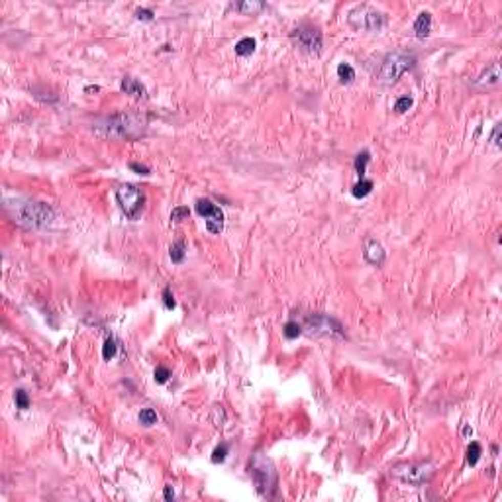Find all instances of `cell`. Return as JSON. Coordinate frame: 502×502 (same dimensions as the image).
<instances>
[{
	"label": "cell",
	"instance_id": "cell-1",
	"mask_svg": "<svg viewBox=\"0 0 502 502\" xmlns=\"http://www.w3.org/2000/svg\"><path fill=\"white\" fill-rule=\"evenodd\" d=\"M147 126L145 118L140 114H126V112H120L114 116L106 118L102 122H98L94 126V132L102 138H118V140H132V138H138L140 134H143V129Z\"/></svg>",
	"mask_w": 502,
	"mask_h": 502
},
{
	"label": "cell",
	"instance_id": "cell-2",
	"mask_svg": "<svg viewBox=\"0 0 502 502\" xmlns=\"http://www.w3.org/2000/svg\"><path fill=\"white\" fill-rule=\"evenodd\" d=\"M6 208H14L12 216L24 228H43V226L53 222V218H55L53 210L47 204H43V202H34V200H26V202L16 200L14 206L6 204Z\"/></svg>",
	"mask_w": 502,
	"mask_h": 502
},
{
	"label": "cell",
	"instance_id": "cell-3",
	"mask_svg": "<svg viewBox=\"0 0 502 502\" xmlns=\"http://www.w3.org/2000/svg\"><path fill=\"white\" fill-rule=\"evenodd\" d=\"M414 61H416V57L410 51H400V49L398 51H390L381 61L377 79H379V82H383V84H395L406 71H410L414 67Z\"/></svg>",
	"mask_w": 502,
	"mask_h": 502
},
{
	"label": "cell",
	"instance_id": "cell-4",
	"mask_svg": "<svg viewBox=\"0 0 502 502\" xmlns=\"http://www.w3.org/2000/svg\"><path fill=\"white\" fill-rule=\"evenodd\" d=\"M347 22L357 32H381L386 24V16L369 4H359L350 10Z\"/></svg>",
	"mask_w": 502,
	"mask_h": 502
},
{
	"label": "cell",
	"instance_id": "cell-5",
	"mask_svg": "<svg viewBox=\"0 0 502 502\" xmlns=\"http://www.w3.org/2000/svg\"><path fill=\"white\" fill-rule=\"evenodd\" d=\"M249 473L255 481L259 494L271 496V491H275V487H277V471L273 467V463L265 455L257 453L249 461Z\"/></svg>",
	"mask_w": 502,
	"mask_h": 502
},
{
	"label": "cell",
	"instance_id": "cell-6",
	"mask_svg": "<svg viewBox=\"0 0 502 502\" xmlns=\"http://www.w3.org/2000/svg\"><path fill=\"white\" fill-rule=\"evenodd\" d=\"M116 202L128 220H138L145 208V194L136 185H122L116 188Z\"/></svg>",
	"mask_w": 502,
	"mask_h": 502
},
{
	"label": "cell",
	"instance_id": "cell-7",
	"mask_svg": "<svg viewBox=\"0 0 502 502\" xmlns=\"http://www.w3.org/2000/svg\"><path fill=\"white\" fill-rule=\"evenodd\" d=\"M302 330H308L310 336L316 338H345V330L336 318L328 314H308L304 320Z\"/></svg>",
	"mask_w": 502,
	"mask_h": 502
},
{
	"label": "cell",
	"instance_id": "cell-8",
	"mask_svg": "<svg viewBox=\"0 0 502 502\" xmlns=\"http://www.w3.org/2000/svg\"><path fill=\"white\" fill-rule=\"evenodd\" d=\"M392 475L402 481V483L420 487V485H426L428 481L432 479L433 465L428 463V461H424V463H400V465L392 469Z\"/></svg>",
	"mask_w": 502,
	"mask_h": 502
},
{
	"label": "cell",
	"instance_id": "cell-9",
	"mask_svg": "<svg viewBox=\"0 0 502 502\" xmlns=\"http://www.w3.org/2000/svg\"><path fill=\"white\" fill-rule=\"evenodd\" d=\"M291 37L292 41L300 47V51L308 53V55H320V51H322V32L316 26L308 22L300 24L298 28L292 30Z\"/></svg>",
	"mask_w": 502,
	"mask_h": 502
},
{
	"label": "cell",
	"instance_id": "cell-10",
	"mask_svg": "<svg viewBox=\"0 0 502 502\" xmlns=\"http://www.w3.org/2000/svg\"><path fill=\"white\" fill-rule=\"evenodd\" d=\"M194 210L206 220V230L210 234H220L224 230V212L210 199H199L194 202Z\"/></svg>",
	"mask_w": 502,
	"mask_h": 502
},
{
	"label": "cell",
	"instance_id": "cell-11",
	"mask_svg": "<svg viewBox=\"0 0 502 502\" xmlns=\"http://www.w3.org/2000/svg\"><path fill=\"white\" fill-rule=\"evenodd\" d=\"M363 257H365V261L367 263H371L375 267H381L383 263H385V249L383 246L375 239V237H367L365 239V249H363Z\"/></svg>",
	"mask_w": 502,
	"mask_h": 502
},
{
	"label": "cell",
	"instance_id": "cell-12",
	"mask_svg": "<svg viewBox=\"0 0 502 502\" xmlns=\"http://www.w3.org/2000/svg\"><path fill=\"white\" fill-rule=\"evenodd\" d=\"M120 89L126 94H129V96H134V98H147L145 84L140 82L138 79H134V77H124L122 82H120Z\"/></svg>",
	"mask_w": 502,
	"mask_h": 502
},
{
	"label": "cell",
	"instance_id": "cell-13",
	"mask_svg": "<svg viewBox=\"0 0 502 502\" xmlns=\"http://www.w3.org/2000/svg\"><path fill=\"white\" fill-rule=\"evenodd\" d=\"M267 4L265 2H259V0H244V2H234L230 4V10H235L244 16H255L261 10H265Z\"/></svg>",
	"mask_w": 502,
	"mask_h": 502
},
{
	"label": "cell",
	"instance_id": "cell-14",
	"mask_svg": "<svg viewBox=\"0 0 502 502\" xmlns=\"http://www.w3.org/2000/svg\"><path fill=\"white\" fill-rule=\"evenodd\" d=\"M414 32H416V37L418 39H424L428 37L430 32H432V14L428 10H424L418 14L416 22H414Z\"/></svg>",
	"mask_w": 502,
	"mask_h": 502
},
{
	"label": "cell",
	"instance_id": "cell-15",
	"mask_svg": "<svg viewBox=\"0 0 502 502\" xmlns=\"http://www.w3.org/2000/svg\"><path fill=\"white\" fill-rule=\"evenodd\" d=\"M498 79H500V65L498 63H492L489 69L483 71V75L477 79V82L479 84H496Z\"/></svg>",
	"mask_w": 502,
	"mask_h": 502
},
{
	"label": "cell",
	"instance_id": "cell-16",
	"mask_svg": "<svg viewBox=\"0 0 502 502\" xmlns=\"http://www.w3.org/2000/svg\"><path fill=\"white\" fill-rule=\"evenodd\" d=\"M373 181L371 179H359L353 187H351V194L355 197V199H365L367 194H371V190H373Z\"/></svg>",
	"mask_w": 502,
	"mask_h": 502
},
{
	"label": "cell",
	"instance_id": "cell-17",
	"mask_svg": "<svg viewBox=\"0 0 502 502\" xmlns=\"http://www.w3.org/2000/svg\"><path fill=\"white\" fill-rule=\"evenodd\" d=\"M255 47H257V41L253 37H242V39L235 43V55L247 57V55H251V53L255 51Z\"/></svg>",
	"mask_w": 502,
	"mask_h": 502
},
{
	"label": "cell",
	"instance_id": "cell-18",
	"mask_svg": "<svg viewBox=\"0 0 502 502\" xmlns=\"http://www.w3.org/2000/svg\"><path fill=\"white\" fill-rule=\"evenodd\" d=\"M169 257H171L173 263L181 265L185 261V257H187V244L185 242H175L173 246L169 247Z\"/></svg>",
	"mask_w": 502,
	"mask_h": 502
},
{
	"label": "cell",
	"instance_id": "cell-19",
	"mask_svg": "<svg viewBox=\"0 0 502 502\" xmlns=\"http://www.w3.org/2000/svg\"><path fill=\"white\" fill-rule=\"evenodd\" d=\"M371 161V153L369 151H361L357 153L355 161H353V167H355V173L359 175V179H365V173H367V165Z\"/></svg>",
	"mask_w": 502,
	"mask_h": 502
},
{
	"label": "cell",
	"instance_id": "cell-20",
	"mask_svg": "<svg viewBox=\"0 0 502 502\" xmlns=\"http://www.w3.org/2000/svg\"><path fill=\"white\" fill-rule=\"evenodd\" d=\"M465 459H467V465H471V467H475L477 463H479V459H481V455H483V447H481V444L479 442H471V444L467 445V451H465Z\"/></svg>",
	"mask_w": 502,
	"mask_h": 502
},
{
	"label": "cell",
	"instance_id": "cell-21",
	"mask_svg": "<svg viewBox=\"0 0 502 502\" xmlns=\"http://www.w3.org/2000/svg\"><path fill=\"white\" fill-rule=\"evenodd\" d=\"M336 75H338V79L341 82H353V79H355V69L351 67L350 63H339L338 65V69H336Z\"/></svg>",
	"mask_w": 502,
	"mask_h": 502
},
{
	"label": "cell",
	"instance_id": "cell-22",
	"mask_svg": "<svg viewBox=\"0 0 502 502\" xmlns=\"http://www.w3.org/2000/svg\"><path fill=\"white\" fill-rule=\"evenodd\" d=\"M282 334H285V338H287V339H296L300 334H302V324H298V322L291 320V322H287V324H285V328H282Z\"/></svg>",
	"mask_w": 502,
	"mask_h": 502
},
{
	"label": "cell",
	"instance_id": "cell-23",
	"mask_svg": "<svg viewBox=\"0 0 502 502\" xmlns=\"http://www.w3.org/2000/svg\"><path fill=\"white\" fill-rule=\"evenodd\" d=\"M138 420H140V424L141 426H145V428H149V426H153V424H157V412L153 408H143L140 412V416H138Z\"/></svg>",
	"mask_w": 502,
	"mask_h": 502
},
{
	"label": "cell",
	"instance_id": "cell-24",
	"mask_svg": "<svg viewBox=\"0 0 502 502\" xmlns=\"http://www.w3.org/2000/svg\"><path fill=\"white\" fill-rule=\"evenodd\" d=\"M116 351H118L116 339L112 338V336H108L104 341V345H102V357H104V361H110V359L116 355Z\"/></svg>",
	"mask_w": 502,
	"mask_h": 502
},
{
	"label": "cell",
	"instance_id": "cell-25",
	"mask_svg": "<svg viewBox=\"0 0 502 502\" xmlns=\"http://www.w3.org/2000/svg\"><path fill=\"white\" fill-rule=\"evenodd\" d=\"M14 400H16V408H20V410L30 408V397H28V392H26L24 388H18V390L14 392Z\"/></svg>",
	"mask_w": 502,
	"mask_h": 502
},
{
	"label": "cell",
	"instance_id": "cell-26",
	"mask_svg": "<svg viewBox=\"0 0 502 502\" xmlns=\"http://www.w3.org/2000/svg\"><path fill=\"white\" fill-rule=\"evenodd\" d=\"M228 451H230V445L226 444V442L220 444L214 451H212V463H222V461H226Z\"/></svg>",
	"mask_w": 502,
	"mask_h": 502
},
{
	"label": "cell",
	"instance_id": "cell-27",
	"mask_svg": "<svg viewBox=\"0 0 502 502\" xmlns=\"http://www.w3.org/2000/svg\"><path fill=\"white\" fill-rule=\"evenodd\" d=\"M188 216H190V208H188V206H177V208H173V212H171V222L179 224V222H183V220H187Z\"/></svg>",
	"mask_w": 502,
	"mask_h": 502
},
{
	"label": "cell",
	"instance_id": "cell-28",
	"mask_svg": "<svg viewBox=\"0 0 502 502\" xmlns=\"http://www.w3.org/2000/svg\"><path fill=\"white\" fill-rule=\"evenodd\" d=\"M412 106H414V98H412V96H400L397 102H395V112L404 114V112L410 110Z\"/></svg>",
	"mask_w": 502,
	"mask_h": 502
},
{
	"label": "cell",
	"instance_id": "cell-29",
	"mask_svg": "<svg viewBox=\"0 0 502 502\" xmlns=\"http://www.w3.org/2000/svg\"><path fill=\"white\" fill-rule=\"evenodd\" d=\"M153 379H155V383L163 385V383H167V381L171 379V371H169L167 367H163V365H159V367L153 371Z\"/></svg>",
	"mask_w": 502,
	"mask_h": 502
},
{
	"label": "cell",
	"instance_id": "cell-30",
	"mask_svg": "<svg viewBox=\"0 0 502 502\" xmlns=\"http://www.w3.org/2000/svg\"><path fill=\"white\" fill-rule=\"evenodd\" d=\"M163 304H165V308H167V310H173V308L177 306L175 296H173V291H171V287H165V291H163Z\"/></svg>",
	"mask_w": 502,
	"mask_h": 502
},
{
	"label": "cell",
	"instance_id": "cell-31",
	"mask_svg": "<svg viewBox=\"0 0 502 502\" xmlns=\"http://www.w3.org/2000/svg\"><path fill=\"white\" fill-rule=\"evenodd\" d=\"M134 16H136L138 20H141V22H151L153 18H155L153 10H149V8H138V10L134 12Z\"/></svg>",
	"mask_w": 502,
	"mask_h": 502
},
{
	"label": "cell",
	"instance_id": "cell-32",
	"mask_svg": "<svg viewBox=\"0 0 502 502\" xmlns=\"http://www.w3.org/2000/svg\"><path fill=\"white\" fill-rule=\"evenodd\" d=\"M129 171H134V173H138V175H149V173H151V169H149L147 165L136 163V161L129 163Z\"/></svg>",
	"mask_w": 502,
	"mask_h": 502
},
{
	"label": "cell",
	"instance_id": "cell-33",
	"mask_svg": "<svg viewBox=\"0 0 502 502\" xmlns=\"http://www.w3.org/2000/svg\"><path fill=\"white\" fill-rule=\"evenodd\" d=\"M491 141L498 147L500 145V124H496L494 129H492V136H491Z\"/></svg>",
	"mask_w": 502,
	"mask_h": 502
},
{
	"label": "cell",
	"instance_id": "cell-34",
	"mask_svg": "<svg viewBox=\"0 0 502 502\" xmlns=\"http://www.w3.org/2000/svg\"><path fill=\"white\" fill-rule=\"evenodd\" d=\"M163 496H165V500H169V502L175 498V491H173V487H171V485H167V487H165Z\"/></svg>",
	"mask_w": 502,
	"mask_h": 502
},
{
	"label": "cell",
	"instance_id": "cell-35",
	"mask_svg": "<svg viewBox=\"0 0 502 502\" xmlns=\"http://www.w3.org/2000/svg\"><path fill=\"white\" fill-rule=\"evenodd\" d=\"M463 435H465V438H471V435H473V428H471V426H463Z\"/></svg>",
	"mask_w": 502,
	"mask_h": 502
},
{
	"label": "cell",
	"instance_id": "cell-36",
	"mask_svg": "<svg viewBox=\"0 0 502 502\" xmlns=\"http://www.w3.org/2000/svg\"><path fill=\"white\" fill-rule=\"evenodd\" d=\"M98 91H100V86H96V84H94V86L91 84V86L84 89V93H98Z\"/></svg>",
	"mask_w": 502,
	"mask_h": 502
}]
</instances>
